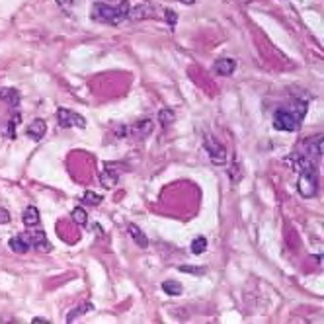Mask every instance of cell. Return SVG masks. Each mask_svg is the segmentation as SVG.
Listing matches in <instances>:
<instances>
[{
	"label": "cell",
	"instance_id": "obj_1",
	"mask_svg": "<svg viewBox=\"0 0 324 324\" xmlns=\"http://www.w3.org/2000/svg\"><path fill=\"white\" fill-rule=\"evenodd\" d=\"M304 113H307V104L304 102H297L293 108L277 109L274 116V127L277 131H285V133L299 131Z\"/></svg>",
	"mask_w": 324,
	"mask_h": 324
},
{
	"label": "cell",
	"instance_id": "obj_2",
	"mask_svg": "<svg viewBox=\"0 0 324 324\" xmlns=\"http://www.w3.org/2000/svg\"><path fill=\"white\" fill-rule=\"evenodd\" d=\"M129 16V2L121 0L119 6H109L104 2H96L92 6V20L108 26H119Z\"/></svg>",
	"mask_w": 324,
	"mask_h": 324
},
{
	"label": "cell",
	"instance_id": "obj_3",
	"mask_svg": "<svg viewBox=\"0 0 324 324\" xmlns=\"http://www.w3.org/2000/svg\"><path fill=\"white\" fill-rule=\"evenodd\" d=\"M57 123H59L61 127L86 129V119L82 118L80 113H74L72 109H67V108L57 109Z\"/></svg>",
	"mask_w": 324,
	"mask_h": 324
},
{
	"label": "cell",
	"instance_id": "obj_4",
	"mask_svg": "<svg viewBox=\"0 0 324 324\" xmlns=\"http://www.w3.org/2000/svg\"><path fill=\"white\" fill-rule=\"evenodd\" d=\"M203 145H205L207 155H209L213 164H217V166L226 164L228 157H226V148L223 147V145H219L215 139H211V137H205V143H203Z\"/></svg>",
	"mask_w": 324,
	"mask_h": 324
},
{
	"label": "cell",
	"instance_id": "obj_5",
	"mask_svg": "<svg viewBox=\"0 0 324 324\" xmlns=\"http://www.w3.org/2000/svg\"><path fill=\"white\" fill-rule=\"evenodd\" d=\"M303 155L309 158H318L322 157V135H314V137H309V139H303Z\"/></svg>",
	"mask_w": 324,
	"mask_h": 324
},
{
	"label": "cell",
	"instance_id": "obj_6",
	"mask_svg": "<svg viewBox=\"0 0 324 324\" xmlns=\"http://www.w3.org/2000/svg\"><path fill=\"white\" fill-rule=\"evenodd\" d=\"M153 129H155L153 119H141V121H137L135 125L127 127V135L139 139V141H143V139H147L148 135L153 133Z\"/></svg>",
	"mask_w": 324,
	"mask_h": 324
},
{
	"label": "cell",
	"instance_id": "obj_7",
	"mask_svg": "<svg viewBox=\"0 0 324 324\" xmlns=\"http://www.w3.org/2000/svg\"><path fill=\"white\" fill-rule=\"evenodd\" d=\"M8 246H10L12 252H16V254H26V252H28V250L31 248L30 236H28V235L12 236L10 240H8Z\"/></svg>",
	"mask_w": 324,
	"mask_h": 324
},
{
	"label": "cell",
	"instance_id": "obj_8",
	"mask_svg": "<svg viewBox=\"0 0 324 324\" xmlns=\"http://www.w3.org/2000/svg\"><path fill=\"white\" fill-rule=\"evenodd\" d=\"M45 133H47V123L43 119H33L28 125V129H26V135L33 139V141H41L45 137Z\"/></svg>",
	"mask_w": 324,
	"mask_h": 324
},
{
	"label": "cell",
	"instance_id": "obj_9",
	"mask_svg": "<svg viewBox=\"0 0 324 324\" xmlns=\"http://www.w3.org/2000/svg\"><path fill=\"white\" fill-rule=\"evenodd\" d=\"M213 70L219 77H228V74H233L236 70V61L231 59V57H223V59H219L213 65Z\"/></svg>",
	"mask_w": 324,
	"mask_h": 324
},
{
	"label": "cell",
	"instance_id": "obj_10",
	"mask_svg": "<svg viewBox=\"0 0 324 324\" xmlns=\"http://www.w3.org/2000/svg\"><path fill=\"white\" fill-rule=\"evenodd\" d=\"M28 236H30L31 248H37L40 252H51V244H49V240H47V236H45L43 231L28 233Z\"/></svg>",
	"mask_w": 324,
	"mask_h": 324
},
{
	"label": "cell",
	"instance_id": "obj_11",
	"mask_svg": "<svg viewBox=\"0 0 324 324\" xmlns=\"http://www.w3.org/2000/svg\"><path fill=\"white\" fill-rule=\"evenodd\" d=\"M118 180H119V174L111 170V164H106V166H104V170L100 172V182H102V186L106 187V189L116 187Z\"/></svg>",
	"mask_w": 324,
	"mask_h": 324
},
{
	"label": "cell",
	"instance_id": "obj_12",
	"mask_svg": "<svg viewBox=\"0 0 324 324\" xmlns=\"http://www.w3.org/2000/svg\"><path fill=\"white\" fill-rule=\"evenodd\" d=\"M127 233H129V236L135 240V244L137 246H141V248H147L148 246V238H147V235L139 228L135 223H129L127 225Z\"/></svg>",
	"mask_w": 324,
	"mask_h": 324
},
{
	"label": "cell",
	"instance_id": "obj_13",
	"mask_svg": "<svg viewBox=\"0 0 324 324\" xmlns=\"http://www.w3.org/2000/svg\"><path fill=\"white\" fill-rule=\"evenodd\" d=\"M0 100L4 104H8L10 108H18V104H20V92L16 88H2L0 90Z\"/></svg>",
	"mask_w": 324,
	"mask_h": 324
},
{
	"label": "cell",
	"instance_id": "obj_14",
	"mask_svg": "<svg viewBox=\"0 0 324 324\" xmlns=\"http://www.w3.org/2000/svg\"><path fill=\"white\" fill-rule=\"evenodd\" d=\"M155 14V8L148 6V4H141V6H135V8H129V16L127 18H133V20H145L148 16Z\"/></svg>",
	"mask_w": 324,
	"mask_h": 324
},
{
	"label": "cell",
	"instance_id": "obj_15",
	"mask_svg": "<svg viewBox=\"0 0 324 324\" xmlns=\"http://www.w3.org/2000/svg\"><path fill=\"white\" fill-rule=\"evenodd\" d=\"M22 221H24L26 226H35L40 223V209L35 205H28L26 211L22 213Z\"/></svg>",
	"mask_w": 324,
	"mask_h": 324
},
{
	"label": "cell",
	"instance_id": "obj_16",
	"mask_svg": "<svg viewBox=\"0 0 324 324\" xmlns=\"http://www.w3.org/2000/svg\"><path fill=\"white\" fill-rule=\"evenodd\" d=\"M242 174H244V168H242V164H240L238 157L235 155V157H233V166H231V170H228V178H231L233 184H238L240 178H242Z\"/></svg>",
	"mask_w": 324,
	"mask_h": 324
},
{
	"label": "cell",
	"instance_id": "obj_17",
	"mask_svg": "<svg viewBox=\"0 0 324 324\" xmlns=\"http://www.w3.org/2000/svg\"><path fill=\"white\" fill-rule=\"evenodd\" d=\"M90 311H94V307H92V303H82L79 304L77 309H72L69 314H67V322H74L77 318H80L82 314H86L90 313Z\"/></svg>",
	"mask_w": 324,
	"mask_h": 324
},
{
	"label": "cell",
	"instance_id": "obj_18",
	"mask_svg": "<svg viewBox=\"0 0 324 324\" xmlns=\"http://www.w3.org/2000/svg\"><path fill=\"white\" fill-rule=\"evenodd\" d=\"M158 121H160V125H172L174 121H176V116H174V111L170 108H162L158 111Z\"/></svg>",
	"mask_w": 324,
	"mask_h": 324
},
{
	"label": "cell",
	"instance_id": "obj_19",
	"mask_svg": "<svg viewBox=\"0 0 324 324\" xmlns=\"http://www.w3.org/2000/svg\"><path fill=\"white\" fill-rule=\"evenodd\" d=\"M72 221L80 226H86L88 225V213H86L82 207H74V209H72Z\"/></svg>",
	"mask_w": 324,
	"mask_h": 324
},
{
	"label": "cell",
	"instance_id": "obj_20",
	"mask_svg": "<svg viewBox=\"0 0 324 324\" xmlns=\"http://www.w3.org/2000/svg\"><path fill=\"white\" fill-rule=\"evenodd\" d=\"M162 289L166 291L170 297H178V295H182V283H178V281H172V279H168L162 283Z\"/></svg>",
	"mask_w": 324,
	"mask_h": 324
},
{
	"label": "cell",
	"instance_id": "obj_21",
	"mask_svg": "<svg viewBox=\"0 0 324 324\" xmlns=\"http://www.w3.org/2000/svg\"><path fill=\"white\" fill-rule=\"evenodd\" d=\"M205 250H207V238L205 236H197V238L192 240V252H194L196 256L203 254Z\"/></svg>",
	"mask_w": 324,
	"mask_h": 324
},
{
	"label": "cell",
	"instance_id": "obj_22",
	"mask_svg": "<svg viewBox=\"0 0 324 324\" xmlns=\"http://www.w3.org/2000/svg\"><path fill=\"white\" fill-rule=\"evenodd\" d=\"M180 272L184 274H192V275H203L207 272L205 268H197V265H178Z\"/></svg>",
	"mask_w": 324,
	"mask_h": 324
},
{
	"label": "cell",
	"instance_id": "obj_23",
	"mask_svg": "<svg viewBox=\"0 0 324 324\" xmlns=\"http://www.w3.org/2000/svg\"><path fill=\"white\" fill-rule=\"evenodd\" d=\"M82 201L88 203V205H100V203H102V196L94 194V192H86V194L82 196Z\"/></svg>",
	"mask_w": 324,
	"mask_h": 324
},
{
	"label": "cell",
	"instance_id": "obj_24",
	"mask_svg": "<svg viewBox=\"0 0 324 324\" xmlns=\"http://www.w3.org/2000/svg\"><path fill=\"white\" fill-rule=\"evenodd\" d=\"M20 113H16L14 118H12V121L8 123V135H10V139H16V127H18V123H20Z\"/></svg>",
	"mask_w": 324,
	"mask_h": 324
},
{
	"label": "cell",
	"instance_id": "obj_25",
	"mask_svg": "<svg viewBox=\"0 0 324 324\" xmlns=\"http://www.w3.org/2000/svg\"><path fill=\"white\" fill-rule=\"evenodd\" d=\"M164 20L170 24V28H174V26H176V22H178V14L174 10L166 8V10H164Z\"/></svg>",
	"mask_w": 324,
	"mask_h": 324
},
{
	"label": "cell",
	"instance_id": "obj_26",
	"mask_svg": "<svg viewBox=\"0 0 324 324\" xmlns=\"http://www.w3.org/2000/svg\"><path fill=\"white\" fill-rule=\"evenodd\" d=\"M10 221H12L10 211L4 209V207H0V225H6V223H10Z\"/></svg>",
	"mask_w": 324,
	"mask_h": 324
},
{
	"label": "cell",
	"instance_id": "obj_27",
	"mask_svg": "<svg viewBox=\"0 0 324 324\" xmlns=\"http://www.w3.org/2000/svg\"><path fill=\"white\" fill-rule=\"evenodd\" d=\"M57 6H61V8H69V6H72V0H57Z\"/></svg>",
	"mask_w": 324,
	"mask_h": 324
},
{
	"label": "cell",
	"instance_id": "obj_28",
	"mask_svg": "<svg viewBox=\"0 0 324 324\" xmlns=\"http://www.w3.org/2000/svg\"><path fill=\"white\" fill-rule=\"evenodd\" d=\"M47 322H49L47 318H40V316H37V318H33V324H47Z\"/></svg>",
	"mask_w": 324,
	"mask_h": 324
},
{
	"label": "cell",
	"instance_id": "obj_29",
	"mask_svg": "<svg viewBox=\"0 0 324 324\" xmlns=\"http://www.w3.org/2000/svg\"><path fill=\"white\" fill-rule=\"evenodd\" d=\"M180 2H184V4H194V0H180Z\"/></svg>",
	"mask_w": 324,
	"mask_h": 324
}]
</instances>
